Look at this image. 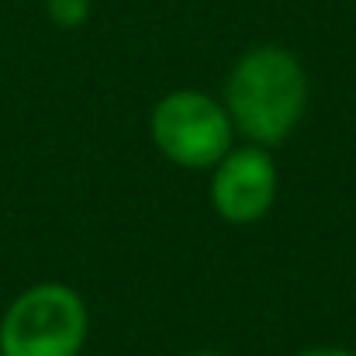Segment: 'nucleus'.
<instances>
[{
    "instance_id": "f257e3e1",
    "label": "nucleus",
    "mask_w": 356,
    "mask_h": 356,
    "mask_svg": "<svg viewBox=\"0 0 356 356\" xmlns=\"http://www.w3.org/2000/svg\"><path fill=\"white\" fill-rule=\"evenodd\" d=\"M308 104L301 63L280 45H256L236 63L225 87V111L256 145L284 142Z\"/></svg>"
},
{
    "instance_id": "f03ea898",
    "label": "nucleus",
    "mask_w": 356,
    "mask_h": 356,
    "mask_svg": "<svg viewBox=\"0 0 356 356\" xmlns=\"http://www.w3.org/2000/svg\"><path fill=\"white\" fill-rule=\"evenodd\" d=\"M87 339L83 298L66 284H38L0 318V356H76Z\"/></svg>"
},
{
    "instance_id": "7ed1b4c3",
    "label": "nucleus",
    "mask_w": 356,
    "mask_h": 356,
    "mask_svg": "<svg viewBox=\"0 0 356 356\" xmlns=\"http://www.w3.org/2000/svg\"><path fill=\"white\" fill-rule=\"evenodd\" d=\"M236 124L229 111L201 94V90H177L166 94L152 111V142L156 149L187 170H211L232 149Z\"/></svg>"
},
{
    "instance_id": "20e7f679",
    "label": "nucleus",
    "mask_w": 356,
    "mask_h": 356,
    "mask_svg": "<svg viewBox=\"0 0 356 356\" xmlns=\"http://www.w3.org/2000/svg\"><path fill=\"white\" fill-rule=\"evenodd\" d=\"M277 197V166L259 145L229 149L211 180V204L232 225L259 222Z\"/></svg>"
},
{
    "instance_id": "39448f33",
    "label": "nucleus",
    "mask_w": 356,
    "mask_h": 356,
    "mask_svg": "<svg viewBox=\"0 0 356 356\" xmlns=\"http://www.w3.org/2000/svg\"><path fill=\"white\" fill-rule=\"evenodd\" d=\"M49 17L59 28H80L90 17V0H49Z\"/></svg>"
},
{
    "instance_id": "423d86ee",
    "label": "nucleus",
    "mask_w": 356,
    "mask_h": 356,
    "mask_svg": "<svg viewBox=\"0 0 356 356\" xmlns=\"http://www.w3.org/2000/svg\"><path fill=\"white\" fill-rule=\"evenodd\" d=\"M298 356H356L350 350H339V346H318V350H305V353Z\"/></svg>"
},
{
    "instance_id": "0eeeda50",
    "label": "nucleus",
    "mask_w": 356,
    "mask_h": 356,
    "mask_svg": "<svg viewBox=\"0 0 356 356\" xmlns=\"http://www.w3.org/2000/svg\"><path fill=\"white\" fill-rule=\"evenodd\" d=\"M194 356H218V353H194Z\"/></svg>"
}]
</instances>
